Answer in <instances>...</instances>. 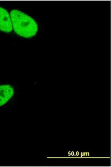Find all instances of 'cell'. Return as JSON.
I'll return each instance as SVG.
<instances>
[{"label":"cell","instance_id":"cell-1","mask_svg":"<svg viewBox=\"0 0 111 167\" xmlns=\"http://www.w3.org/2000/svg\"><path fill=\"white\" fill-rule=\"evenodd\" d=\"M10 17L12 28L17 35L27 38L36 35L38 26L32 17L17 10H12Z\"/></svg>","mask_w":111,"mask_h":167},{"label":"cell","instance_id":"cell-2","mask_svg":"<svg viewBox=\"0 0 111 167\" xmlns=\"http://www.w3.org/2000/svg\"><path fill=\"white\" fill-rule=\"evenodd\" d=\"M12 30V26L10 15L6 9L0 7V30L9 33Z\"/></svg>","mask_w":111,"mask_h":167},{"label":"cell","instance_id":"cell-3","mask_svg":"<svg viewBox=\"0 0 111 167\" xmlns=\"http://www.w3.org/2000/svg\"><path fill=\"white\" fill-rule=\"evenodd\" d=\"M14 94V89L9 85H0V107L10 100Z\"/></svg>","mask_w":111,"mask_h":167},{"label":"cell","instance_id":"cell-4","mask_svg":"<svg viewBox=\"0 0 111 167\" xmlns=\"http://www.w3.org/2000/svg\"><path fill=\"white\" fill-rule=\"evenodd\" d=\"M71 154L72 156H73L74 155V153L73 151H72L71 153Z\"/></svg>","mask_w":111,"mask_h":167},{"label":"cell","instance_id":"cell-5","mask_svg":"<svg viewBox=\"0 0 111 167\" xmlns=\"http://www.w3.org/2000/svg\"><path fill=\"white\" fill-rule=\"evenodd\" d=\"M76 155L77 156H79V153L78 151H77V152L76 153Z\"/></svg>","mask_w":111,"mask_h":167},{"label":"cell","instance_id":"cell-6","mask_svg":"<svg viewBox=\"0 0 111 167\" xmlns=\"http://www.w3.org/2000/svg\"><path fill=\"white\" fill-rule=\"evenodd\" d=\"M84 156V153H81V157H82V156Z\"/></svg>","mask_w":111,"mask_h":167},{"label":"cell","instance_id":"cell-7","mask_svg":"<svg viewBox=\"0 0 111 167\" xmlns=\"http://www.w3.org/2000/svg\"><path fill=\"white\" fill-rule=\"evenodd\" d=\"M71 155V153H70V151H69L68 153V155L70 156Z\"/></svg>","mask_w":111,"mask_h":167},{"label":"cell","instance_id":"cell-8","mask_svg":"<svg viewBox=\"0 0 111 167\" xmlns=\"http://www.w3.org/2000/svg\"><path fill=\"white\" fill-rule=\"evenodd\" d=\"M88 154V156H89V153H87Z\"/></svg>","mask_w":111,"mask_h":167}]
</instances>
